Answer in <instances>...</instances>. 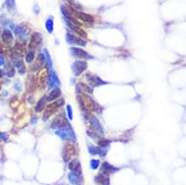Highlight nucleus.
<instances>
[{
  "label": "nucleus",
  "mask_w": 186,
  "mask_h": 185,
  "mask_svg": "<svg viewBox=\"0 0 186 185\" xmlns=\"http://www.w3.org/2000/svg\"><path fill=\"white\" fill-rule=\"evenodd\" d=\"M56 135H58L63 140H72L75 139V134L70 128H61L56 131Z\"/></svg>",
  "instance_id": "obj_1"
},
{
  "label": "nucleus",
  "mask_w": 186,
  "mask_h": 185,
  "mask_svg": "<svg viewBox=\"0 0 186 185\" xmlns=\"http://www.w3.org/2000/svg\"><path fill=\"white\" fill-rule=\"evenodd\" d=\"M87 63L84 61H77L73 64L72 65V69L75 74V76H79L81 75L86 69H87Z\"/></svg>",
  "instance_id": "obj_2"
},
{
  "label": "nucleus",
  "mask_w": 186,
  "mask_h": 185,
  "mask_svg": "<svg viewBox=\"0 0 186 185\" xmlns=\"http://www.w3.org/2000/svg\"><path fill=\"white\" fill-rule=\"evenodd\" d=\"M70 51L72 53V55L76 57H79V58H84V59H89L92 58V57L88 54V53H86L85 51H83L82 49L80 48H77V47H72L70 48Z\"/></svg>",
  "instance_id": "obj_3"
},
{
  "label": "nucleus",
  "mask_w": 186,
  "mask_h": 185,
  "mask_svg": "<svg viewBox=\"0 0 186 185\" xmlns=\"http://www.w3.org/2000/svg\"><path fill=\"white\" fill-rule=\"evenodd\" d=\"M14 33L21 40L25 41L27 39V33L26 29L22 26L15 27L14 28Z\"/></svg>",
  "instance_id": "obj_4"
},
{
  "label": "nucleus",
  "mask_w": 186,
  "mask_h": 185,
  "mask_svg": "<svg viewBox=\"0 0 186 185\" xmlns=\"http://www.w3.org/2000/svg\"><path fill=\"white\" fill-rule=\"evenodd\" d=\"M60 84V81H59V79L57 76V74L52 70L50 72V76H49V84H48V88L50 89L52 88H57L58 86H59Z\"/></svg>",
  "instance_id": "obj_5"
},
{
  "label": "nucleus",
  "mask_w": 186,
  "mask_h": 185,
  "mask_svg": "<svg viewBox=\"0 0 186 185\" xmlns=\"http://www.w3.org/2000/svg\"><path fill=\"white\" fill-rule=\"evenodd\" d=\"M41 40H42V37H41L40 34H39V33L34 34L33 36H32V38H31L30 45H29V48L32 49V50L35 49V47H36L39 44H40Z\"/></svg>",
  "instance_id": "obj_6"
},
{
  "label": "nucleus",
  "mask_w": 186,
  "mask_h": 185,
  "mask_svg": "<svg viewBox=\"0 0 186 185\" xmlns=\"http://www.w3.org/2000/svg\"><path fill=\"white\" fill-rule=\"evenodd\" d=\"M66 40L69 44H72V45H79V46H85V42L80 40L78 38H77L75 35H72L70 34H66Z\"/></svg>",
  "instance_id": "obj_7"
},
{
  "label": "nucleus",
  "mask_w": 186,
  "mask_h": 185,
  "mask_svg": "<svg viewBox=\"0 0 186 185\" xmlns=\"http://www.w3.org/2000/svg\"><path fill=\"white\" fill-rule=\"evenodd\" d=\"M69 168L72 172H74L77 176H78L81 174V166H80V162L78 160L75 159L72 162L69 163Z\"/></svg>",
  "instance_id": "obj_8"
},
{
  "label": "nucleus",
  "mask_w": 186,
  "mask_h": 185,
  "mask_svg": "<svg viewBox=\"0 0 186 185\" xmlns=\"http://www.w3.org/2000/svg\"><path fill=\"white\" fill-rule=\"evenodd\" d=\"M119 169L114 167L113 165H110L109 163L107 162H104L103 165H102V168H101V172H103L104 174H110V173H113L115 172H118Z\"/></svg>",
  "instance_id": "obj_9"
},
{
  "label": "nucleus",
  "mask_w": 186,
  "mask_h": 185,
  "mask_svg": "<svg viewBox=\"0 0 186 185\" xmlns=\"http://www.w3.org/2000/svg\"><path fill=\"white\" fill-rule=\"evenodd\" d=\"M61 94V90L57 87V88H54L52 92L49 93V95L46 98V101H53L54 100H56L57 98H58Z\"/></svg>",
  "instance_id": "obj_10"
},
{
  "label": "nucleus",
  "mask_w": 186,
  "mask_h": 185,
  "mask_svg": "<svg viewBox=\"0 0 186 185\" xmlns=\"http://www.w3.org/2000/svg\"><path fill=\"white\" fill-rule=\"evenodd\" d=\"M95 182L98 184L100 185H110V181H109L108 177H106L104 174H99L95 177Z\"/></svg>",
  "instance_id": "obj_11"
},
{
  "label": "nucleus",
  "mask_w": 186,
  "mask_h": 185,
  "mask_svg": "<svg viewBox=\"0 0 186 185\" xmlns=\"http://www.w3.org/2000/svg\"><path fill=\"white\" fill-rule=\"evenodd\" d=\"M2 39H3L4 42L10 44L11 42L13 41V35H12V34L10 30L5 29V30H4V32L2 34Z\"/></svg>",
  "instance_id": "obj_12"
},
{
  "label": "nucleus",
  "mask_w": 186,
  "mask_h": 185,
  "mask_svg": "<svg viewBox=\"0 0 186 185\" xmlns=\"http://www.w3.org/2000/svg\"><path fill=\"white\" fill-rule=\"evenodd\" d=\"M76 16L80 19V20H82V21H84V22H92L93 21V18L91 16V15H88V14H85V13H81V12H76Z\"/></svg>",
  "instance_id": "obj_13"
},
{
  "label": "nucleus",
  "mask_w": 186,
  "mask_h": 185,
  "mask_svg": "<svg viewBox=\"0 0 186 185\" xmlns=\"http://www.w3.org/2000/svg\"><path fill=\"white\" fill-rule=\"evenodd\" d=\"M68 178H69V181L71 184L76 185L78 184V177L74 172H69L68 174Z\"/></svg>",
  "instance_id": "obj_14"
},
{
  "label": "nucleus",
  "mask_w": 186,
  "mask_h": 185,
  "mask_svg": "<svg viewBox=\"0 0 186 185\" xmlns=\"http://www.w3.org/2000/svg\"><path fill=\"white\" fill-rule=\"evenodd\" d=\"M46 28L48 33L52 34L53 32V17H50L46 22Z\"/></svg>",
  "instance_id": "obj_15"
},
{
  "label": "nucleus",
  "mask_w": 186,
  "mask_h": 185,
  "mask_svg": "<svg viewBox=\"0 0 186 185\" xmlns=\"http://www.w3.org/2000/svg\"><path fill=\"white\" fill-rule=\"evenodd\" d=\"M5 5L9 11H12L15 7V0H5Z\"/></svg>",
  "instance_id": "obj_16"
},
{
  "label": "nucleus",
  "mask_w": 186,
  "mask_h": 185,
  "mask_svg": "<svg viewBox=\"0 0 186 185\" xmlns=\"http://www.w3.org/2000/svg\"><path fill=\"white\" fill-rule=\"evenodd\" d=\"M44 56H45V59H46V64H47V65L49 68H52V65H53V64H52V59H51V57H50V55H49V53L47 52V50L46 49H44Z\"/></svg>",
  "instance_id": "obj_17"
},
{
  "label": "nucleus",
  "mask_w": 186,
  "mask_h": 185,
  "mask_svg": "<svg viewBox=\"0 0 186 185\" xmlns=\"http://www.w3.org/2000/svg\"><path fill=\"white\" fill-rule=\"evenodd\" d=\"M45 100H46V98H43L38 102L37 106L35 107V111L37 112H40L44 109V107H45Z\"/></svg>",
  "instance_id": "obj_18"
},
{
  "label": "nucleus",
  "mask_w": 186,
  "mask_h": 185,
  "mask_svg": "<svg viewBox=\"0 0 186 185\" xmlns=\"http://www.w3.org/2000/svg\"><path fill=\"white\" fill-rule=\"evenodd\" d=\"M15 74V69L11 65H8L6 67V75L9 76V77H12Z\"/></svg>",
  "instance_id": "obj_19"
},
{
  "label": "nucleus",
  "mask_w": 186,
  "mask_h": 185,
  "mask_svg": "<svg viewBox=\"0 0 186 185\" xmlns=\"http://www.w3.org/2000/svg\"><path fill=\"white\" fill-rule=\"evenodd\" d=\"M34 52H29L27 54L26 61L28 64H30L34 61Z\"/></svg>",
  "instance_id": "obj_20"
},
{
  "label": "nucleus",
  "mask_w": 186,
  "mask_h": 185,
  "mask_svg": "<svg viewBox=\"0 0 186 185\" xmlns=\"http://www.w3.org/2000/svg\"><path fill=\"white\" fill-rule=\"evenodd\" d=\"M90 165H91V168L93 170H96L99 167V165H100V161L96 160V159H92L90 161Z\"/></svg>",
  "instance_id": "obj_21"
},
{
  "label": "nucleus",
  "mask_w": 186,
  "mask_h": 185,
  "mask_svg": "<svg viewBox=\"0 0 186 185\" xmlns=\"http://www.w3.org/2000/svg\"><path fill=\"white\" fill-rule=\"evenodd\" d=\"M90 81L92 82V84L94 83V85H100V84H104L105 83V82H103L100 79L99 77H97V76H93L92 80H90Z\"/></svg>",
  "instance_id": "obj_22"
},
{
  "label": "nucleus",
  "mask_w": 186,
  "mask_h": 185,
  "mask_svg": "<svg viewBox=\"0 0 186 185\" xmlns=\"http://www.w3.org/2000/svg\"><path fill=\"white\" fill-rule=\"evenodd\" d=\"M67 112H68V116H69V118L71 119L73 118V114H72V109H71V106H67Z\"/></svg>",
  "instance_id": "obj_23"
},
{
  "label": "nucleus",
  "mask_w": 186,
  "mask_h": 185,
  "mask_svg": "<svg viewBox=\"0 0 186 185\" xmlns=\"http://www.w3.org/2000/svg\"><path fill=\"white\" fill-rule=\"evenodd\" d=\"M0 137H1V138H2V140H4V142H6V141H7V135H6V134H5V133L0 132Z\"/></svg>",
  "instance_id": "obj_24"
},
{
  "label": "nucleus",
  "mask_w": 186,
  "mask_h": 185,
  "mask_svg": "<svg viewBox=\"0 0 186 185\" xmlns=\"http://www.w3.org/2000/svg\"><path fill=\"white\" fill-rule=\"evenodd\" d=\"M109 144V142L108 141H101L99 142V145L102 146H106Z\"/></svg>",
  "instance_id": "obj_25"
},
{
  "label": "nucleus",
  "mask_w": 186,
  "mask_h": 185,
  "mask_svg": "<svg viewBox=\"0 0 186 185\" xmlns=\"http://www.w3.org/2000/svg\"><path fill=\"white\" fill-rule=\"evenodd\" d=\"M4 59L3 56L0 55V66H2V65H4Z\"/></svg>",
  "instance_id": "obj_26"
},
{
  "label": "nucleus",
  "mask_w": 186,
  "mask_h": 185,
  "mask_svg": "<svg viewBox=\"0 0 186 185\" xmlns=\"http://www.w3.org/2000/svg\"><path fill=\"white\" fill-rule=\"evenodd\" d=\"M2 76H3V71H2V70L0 69V78H1Z\"/></svg>",
  "instance_id": "obj_27"
}]
</instances>
